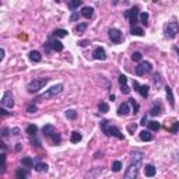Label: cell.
<instances>
[{"instance_id":"1","label":"cell","mask_w":179,"mask_h":179,"mask_svg":"<svg viewBox=\"0 0 179 179\" xmlns=\"http://www.w3.org/2000/svg\"><path fill=\"white\" fill-rule=\"evenodd\" d=\"M101 129H102L104 134H106V136H109V137L113 136V137H116V139H119V140L125 139V134H123L116 126L111 125L108 120H102V122H101Z\"/></svg>"},{"instance_id":"2","label":"cell","mask_w":179,"mask_h":179,"mask_svg":"<svg viewBox=\"0 0 179 179\" xmlns=\"http://www.w3.org/2000/svg\"><path fill=\"white\" fill-rule=\"evenodd\" d=\"M63 84H56V86L50 87L49 90H46L43 94H41V95H38L37 98H35V101H43V100H52V98H55V97H57L62 91H63Z\"/></svg>"},{"instance_id":"3","label":"cell","mask_w":179,"mask_h":179,"mask_svg":"<svg viewBox=\"0 0 179 179\" xmlns=\"http://www.w3.org/2000/svg\"><path fill=\"white\" fill-rule=\"evenodd\" d=\"M48 83H49V79H46V77H42V79H34L31 83H28L27 90H28V93L35 94V93H38L39 90H42Z\"/></svg>"},{"instance_id":"4","label":"cell","mask_w":179,"mask_h":179,"mask_svg":"<svg viewBox=\"0 0 179 179\" xmlns=\"http://www.w3.org/2000/svg\"><path fill=\"white\" fill-rule=\"evenodd\" d=\"M141 166V161H133L129 164V166H127L126 172H125V178L126 179H134L137 176V174H139V168Z\"/></svg>"},{"instance_id":"5","label":"cell","mask_w":179,"mask_h":179,"mask_svg":"<svg viewBox=\"0 0 179 179\" xmlns=\"http://www.w3.org/2000/svg\"><path fill=\"white\" fill-rule=\"evenodd\" d=\"M178 34H179V24L178 23L172 21V23H169L168 25H166V28H165L166 38H169V39H174V38H175Z\"/></svg>"},{"instance_id":"6","label":"cell","mask_w":179,"mask_h":179,"mask_svg":"<svg viewBox=\"0 0 179 179\" xmlns=\"http://www.w3.org/2000/svg\"><path fill=\"white\" fill-rule=\"evenodd\" d=\"M153 70V66H151V63L150 62H140L139 66L136 67V74L137 76H144L146 73H150Z\"/></svg>"},{"instance_id":"7","label":"cell","mask_w":179,"mask_h":179,"mask_svg":"<svg viewBox=\"0 0 179 179\" xmlns=\"http://www.w3.org/2000/svg\"><path fill=\"white\" fill-rule=\"evenodd\" d=\"M108 34H109V39L113 43H120L123 41V35L120 32V30H118V28H111L108 31Z\"/></svg>"},{"instance_id":"8","label":"cell","mask_w":179,"mask_h":179,"mask_svg":"<svg viewBox=\"0 0 179 179\" xmlns=\"http://www.w3.org/2000/svg\"><path fill=\"white\" fill-rule=\"evenodd\" d=\"M2 106H4V108H10V109L14 106L13 95H11L10 91H6V93L3 94V97H2Z\"/></svg>"},{"instance_id":"9","label":"cell","mask_w":179,"mask_h":179,"mask_svg":"<svg viewBox=\"0 0 179 179\" xmlns=\"http://www.w3.org/2000/svg\"><path fill=\"white\" fill-rule=\"evenodd\" d=\"M139 9L137 7H133V9H130L129 10V23L130 25H137V23H139Z\"/></svg>"},{"instance_id":"10","label":"cell","mask_w":179,"mask_h":179,"mask_svg":"<svg viewBox=\"0 0 179 179\" xmlns=\"http://www.w3.org/2000/svg\"><path fill=\"white\" fill-rule=\"evenodd\" d=\"M133 87L136 88V91L143 97V98H147V97H148V93H150L148 86H146V84H144V86H140L137 81H133Z\"/></svg>"},{"instance_id":"11","label":"cell","mask_w":179,"mask_h":179,"mask_svg":"<svg viewBox=\"0 0 179 179\" xmlns=\"http://www.w3.org/2000/svg\"><path fill=\"white\" fill-rule=\"evenodd\" d=\"M93 57L95 60H105L106 59L105 49H104V48H101V46L95 48V49H94V52H93Z\"/></svg>"},{"instance_id":"12","label":"cell","mask_w":179,"mask_h":179,"mask_svg":"<svg viewBox=\"0 0 179 179\" xmlns=\"http://www.w3.org/2000/svg\"><path fill=\"white\" fill-rule=\"evenodd\" d=\"M130 112H132V111H130V105H129V102H123V104H120L119 109H118V115H119V116H126V115H129Z\"/></svg>"},{"instance_id":"13","label":"cell","mask_w":179,"mask_h":179,"mask_svg":"<svg viewBox=\"0 0 179 179\" xmlns=\"http://www.w3.org/2000/svg\"><path fill=\"white\" fill-rule=\"evenodd\" d=\"M49 46L52 50H56V52H60V50H63V43L60 42L57 39H53V41H49Z\"/></svg>"},{"instance_id":"14","label":"cell","mask_w":179,"mask_h":179,"mask_svg":"<svg viewBox=\"0 0 179 179\" xmlns=\"http://www.w3.org/2000/svg\"><path fill=\"white\" fill-rule=\"evenodd\" d=\"M157 174V169L154 165H151V164H148V165L144 166V175L148 176V178H153L154 175Z\"/></svg>"},{"instance_id":"15","label":"cell","mask_w":179,"mask_h":179,"mask_svg":"<svg viewBox=\"0 0 179 179\" xmlns=\"http://www.w3.org/2000/svg\"><path fill=\"white\" fill-rule=\"evenodd\" d=\"M30 59H31V62H34V63H39L41 60H42V55H41L38 50H31Z\"/></svg>"},{"instance_id":"16","label":"cell","mask_w":179,"mask_h":179,"mask_svg":"<svg viewBox=\"0 0 179 179\" xmlns=\"http://www.w3.org/2000/svg\"><path fill=\"white\" fill-rule=\"evenodd\" d=\"M153 139H154V136L151 134L150 130H143V132H140V140H143V141H151Z\"/></svg>"},{"instance_id":"17","label":"cell","mask_w":179,"mask_h":179,"mask_svg":"<svg viewBox=\"0 0 179 179\" xmlns=\"http://www.w3.org/2000/svg\"><path fill=\"white\" fill-rule=\"evenodd\" d=\"M165 93H166V100H168L169 105L174 108V106H175V100H174V94H172V90H171V87H168V86L165 87Z\"/></svg>"},{"instance_id":"18","label":"cell","mask_w":179,"mask_h":179,"mask_svg":"<svg viewBox=\"0 0 179 179\" xmlns=\"http://www.w3.org/2000/svg\"><path fill=\"white\" fill-rule=\"evenodd\" d=\"M93 14H94V9H93V7L86 6V7H83V9H81V16H83L84 18H91V17H93Z\"/></svg>"},{"instance_id":"19","label":"cell","mask_w":179,"mask_h":179,"mask_svg":"<svg viewBox=\"0 0 179 179\" xmlns=\"http://www.w3.org/2000/svg\"><path fill=\"white\" fill-rule=\"evenodd\" d=\"M21 164H23V166H25V168H34V159L31 158V157H24L23 159H21Z\"/></svg>"},{"instance_id":"20","label":"cell","mask_w":179,"mask_h":179,"mask_svg":"<svg viewBox=\"0 0 179 179\" xmlns=\"http://www.w3.org/2000/svg\"><path fill=\"white\" fill-rule=\"evenodd\" d=\"M42 133L45 136H52L53 133H55V126L53 125H45L42 127Z\"/></svg>"},{"instance_id":"21","label":"cell","mask_w":179,"mask_h":179,"mask_svg":"<svg viewBox=\"0 0 179 179\" xmlns=\"http://www.w3.org/2000/svg\"><path fill=\"white\" fill-rule=\"evenodd\" d=\"M48 164H45V163H37L35 165H34V169L35 171H38V172H46L48 171Z\"/></svg>"},{"instance_id":"22","label":"cell","mask_w":179,"mask_h":179,"mask_svg":"<svg viewBox=\"0 0 179 179\" xmlns=\"http://www.w3.org/2000/svg\"><path fill=\"white\" fill-rule=\"evenodd\" d=\"M81 139H83V136H81V133H79V132H73L71 133V136H70V141L73 143V144L80 143L81 141Z\"/></svg>"},{"instance_id":"23","label":"cell","mask_w":179,"mask_h":179,"mask_svg":"<svg viewBox=\"0 0 179 179\" xmlns=\"http://www.w3.org/2000/svg\"><path fill=\"white\" fill-rule=\"evenodd\" d=\"M161 105H159V104H154L153 105V108H151V109H150V115L151 116H158L159 113H161Z\"/></svg>"},{"instance_id":"24","label":"cell","mask_w":179,"mask_h":179,"mask_svg":"<svg viewBox=\"0 0 179 179\" xmlns=\"http://www.w3.org/2000/svg\"><path fill=\"white\" fill-rule=\"evenodd\" d=\"M147 126H148L150 130H153V132H158L161 125H159V122H157V120H151V122L147 123Z\"/></svg>"},{"instance_id":"25","label":"cell","mask_w":179,"mask_h":179,"mask_svg":"<svg viewBox=\"0 0 179 179\" xmlns=\"http://www.w3.org/2000/svg\"><path fill=\"white\" fill-rule=\"evenodd\" d=\"M130 34H133V35H137V37H143V35H144V31H143V28H140V27L133 25L132 30H130Z\"/></svg>"},{"instance_id":"26","label":"cell","mask_w":179,"mask_h":179,"mask_svg":"<svg viewBox=\"0 0 179 179\" xmlns=\"http://www.w3.org/2000/svg\"><path fill=\"white\" fill-rule=\"evenodd\" d=\"M83 4V2L81 0H70L69 2V9L70 10H76V9H79L80 6Z\"/></svg>"},{"instance_id":"27","label":"cell","mask_w":179,"mask_h":179,"mask_svg":"<svg viewBox=\"0 0 179 179\" xmlns=\"http://www.w3.org/2000/svg\"><path fill=\"white\" fill-rule=\"evenodd\" d=\"M132 159L133 161H143V157H144V154L141 153V151H132Z\"/></svg>"},{"instance_id":"28","label":"cell","mask_w":179,"mask_h":179,"mask_svg":"<svg viewBox=\"0 0 179 179\" xmlns=\"http://www.w3.org/2000/svg\"><path fill=\"white\" fill-rule=\"evenodd\" d=\"M37 132H38V127L35 126V125H30V126L27 127V133H28L31 137L35 136V134H37Z\"/></svg>"},{"instance_id":"29","label":"cell","mask_w":179,"mask_h":179,"mask_svg":"<svg viewBox=\"0 0 179 179\" xmlns=\"http://www.w3.org/2000/svg\"><path fill=\"white\" fill-rule=\"evenodd\" d=\"M67 31L66 30H62V28H60V30H56L55 31V32H53V35H55V37L56 38H64V37H67Z\"/></svg>"},{"instance_id":"30","label":"cell","mask_w":179,"mask_h":179,"mask_svg":"<svg viewBox=\"0 0 179 179\" xmlns=\"http://www.w3.org/2000/svg\"><path fill=\"white\" fill-rule=\"evenodd\" d=\"M16 176H17V178H18V179H24V178H27V176H28V172H27L25 169L20 168V169H17Z\"/></svg>"},{"instance_id":"31","label":"cell","mask_w":179,"mask_h":179,"mask_svg":"<svg viewBox=\"0 0 179 179\" xmlns=\"http://www.w3.org/2000/svg\"><path fill=\"white\" fill-rule=\"evenodd\" d=\"M87 27H88V24H87V23H79L76 25V31L79 34H81V32H84V31L87 30Z\"/></svg>"},{"instance_id":"32","label":"cell","mask_w":179,"mask_h":179,"mask_svg":"<svg viewBox=\"0 0 179 179\" xmlns=\"http://www.w3.org/2000/svg\"><path fill=\"white\" fill-rule=\"evenodd\" d=\"M98 109H100L101 113H106V112H109V105L106 102H101L100 105H98Z\"/></svg>"},{"instance_id":"33","label":"cell","mask_w":179,"mask_h":179,"mask_svg":"<svg viewBox=\"0 0 179 179\" xmlns=\"http://www.w3.org/2000/svg\"><path fill=\"white\" fill-rule=\"evenodd\" d=\"M66 118L67 119H70V120H74L77 118V112L76 111H73V109H67L66 111Z\"/></svg>"},{"instance_id":"34","label":"cell","mask_w":179,"mask_h":179,"mask_svg":"<svg viewBox=\"0 0 179 179\" xmlns=\"http://www.w3.org/2000/svg\"><path fill=\"white\" fill-rule=\"evenodd\" d=\"M140 23L143 24V25H146L148 24V13H141L140 14Z\"/></svg>"},{"instance_id":"35","label":"cell","mask_w":179,"mask_h":179,"mask_svg":"<svg viewBox=\"0 0 179 179\" xmlns=\"http://www.w3.org/2000/svg\"><path fill=\"white\" fill-rule=\"evenodd\" d=\"M129 104L133 106V113L136 115V113L139 112V104L136 102V100H133V98H130V100H129Z\"/></svg>"},{"instance_id":"36","label":"cell","mask_w":179,"mask_h":179,"mask_svg":"<svg viewBox=\"0 0 179 179\" xmlns=\"http://www.w3.org/2000/svg\"><path fill=\"white\" fill-rule=\"evenodd\" d=\"M120 169H122V163H120V161H113V164H112L113 172H119Z\"/></svg>"},{"instance_id":"37","label":"cell","mask_w":179,"mask_h":179,"mask_svg":"<svg viewBox=\"0 0 179 179\" xmlns=\"http://www.w3.org/2000/svg\"><path fill=\"white\" fill-rule=\"evenodd\" d=\"M141 59H143V55L140 52H134L132 55V60H133V62H141Z\"/></svg>"},{"instance_id":"38","label":"cell","mask_w":179,"mask_h":179,"mask_svg":"<svg viewBox=\"0 0 179 179\" xmlns=\"http://www.w3.org/2000/svg\"><path fill=\"white\" fill-rule=\"evenodd\" d=\"M120 93L125 94V95H127V94L130 93V88L127 87V84H122V86H120Z\"/></svg>"},{"instance_id":"39","label":"cell","mask_w":179,"mask_h":179,"mask_svg":"<svg viewBox=\"0 0 179 179\" xmlns=\"http://www.w3.org/2000/svg\"><path fill=\"white\" fill-rule=\"evenodd\" d=\"M178 130H179V122L174 123L172 127H168V132H171V133H178Z\"/></svg>"},{"instance_id":"40","label":"cell","mask_w":179,"mask_h":179,"mask_svg":"<svg viewBox=\"0 0 179 179\" xmlns=\"http://www.w3.org/2000/svg\"><path fill=\"white\" fill-rule=\"evenodd\" d=\"M37 111H38V108H37V105H34V104L27 108V112H28V113H35Z\"/></svg>"},{"instance_id":"41","label":"cell","mask_w":179,"mask_h":179,"mask_svg":"<svg viewBox=\"0 0 179 179\" xmlns=\"http://www.w3.org/2000/svg\"><path fill=\"white\" fill-rule=\"evenodd\" d=\"M77 45H80L81 48H86V46H88L90 45V41L88 39H84V41H79V43Z\"/></svg>"},{"instance_id":"42","label":"cell","mask_w":179,"mask_h":179,"mask_svg":"<svg viewBox=\"0 0 179 179\" xmlns=\"http://www.w3.org/2000/svg\"><path fill=\"white\" fill-rule=\"evenodd\" d=\"M50 137H52V139H53V141L56 143V144H59V143H60V136L57 134V133H53V134H52Z\"/></svg>"},{"instance_id":"43","label":"cell","mask_w":179,"mask_h":179,"mask_svg":"<svg viewBox=\"0 0 179 179\" xmlns=\"http://www.w3.org/2000/svg\"><path fill=\"white\" fill-rule=\"evenodd\" d=\"M119 83H120V86H122V84H127V77L123 76V74H120L119 76Z\"/></svg>"},{"instance_id":"44","label":"cell","mask_w":179,"mask_h":179,"mask_svg":"<svg viewBox=\"0 0 179 179\" xmlns=\"http://www.w3.org/2000/svg\"><path fill=\"white\" fill-rule=\"evenodd\" d=\"M11 134H13V136H20V133H21V130L18 129V127H14V129H11Z\"/></svg>"},{"instance_id":"45","label":"cell","mask_w":179,"mask_h":179,"mask_svg":"<svg viewBox=\"0 0 179 179\" xmlns=\"http://www.w3.org/2000/svg\"><path fill=\"white\" fill-rule=\"evenodd\" d=\"M154 84H155V86H159V84H161V79H159V74H155V76H154Z\"/></svg>"},{"instance_id":"46","label":"cell","mask_w":179,"mask_h":179,"mask_svg":"<svg viewBox=\"0 0 179 179\" xmlns=\"http://www.w3.org/2000/svg\"><path fill=\"white\" fill-rule=\"evenodd\" d=\"M79 20V11H74L73 16L70 17V21H77Z\"/></svg>"},{"instance_id":"47","label":"cell","mask_w":179,"mask_h":179,"mask_svg":"<svg viewBox=\"0 0 179 179\" xmlns=\"http://www.w3.org/2000/svg\"><path fill=\"white\" fill-rule=\"evenodd\" d=\"M9 132H10V130L7 129V127L2 129V137H3V139H4V137H7V136H9Z\"/></svg>"},{"instance_id":"48","label":"cell","mask_w":179,"mask_h":179,"mask_svg":"<svg viewBox=\"0 0 179 179\" xmlns=\"http://www.w3.org/2000/svg\"><path fill=\"white\" fill-rule=\"evenodd\" d=\"M0 112H2V115L6 116V115H10V112H7L6 109H4V106H2V109H0Z\"/></svg>"},{"instance_id":"49","label":"cell","mask_w":179,"mask_h":179,"mask_svg":"<svg viewBox=\"0 0 179 179\" xmlns=\"http://www.w3.org/2000/svg\"><path fill=\"white\" fill-rule=\"evenodd\" d=\"M146 123H148V120H147V116H143L141 123H140V125H144V126H146Z\"/></svg>"},{"instance_id":"50","label":"cell","mask_w":179,"mask_h":179,"mask_svg":"<svg viewBox=\"0 0 179 179\" xmlns=\"http://www.w3.org/2000/svg\"><path fill=\"white\" fill-rule=\"evenodd\" d=\"M16 151H20V150H21V147H23V144H21V143H18V144H16Z\"/></svg>"},{"instance_id":"51","label":"cell","mask_w":179,"mask_h":179,"mask_svg":"<svg viewBox=\"0 0 179 179\" xmlns=\"http://www.w3.org/2000/svg\"><path fill=\"white\" fill-rule=\"evenodd\" d=\"M127 129H129V132H133V130H136V125H133V126H129Z\"/></svg>"},{"instance_id":"52","label":"cell","mask_w":179,"mask_h":179,"mask_svg":"<svg viewBox=\"0 0 179 179\" xmlns=\"http://www.w3.org/2000/svg\"><path fill=\"white\" fill-rule=\"evenodd\" d=\"M4 59V49H2V56H0V62Z\"/></svg>"},{"instance_id":"53","label":"cell","mask_w":179,"mask_h":179,"mask_svg":"<svg viewBox=\"0 0 179 179\" xmlns=\"http://www.w3.org/2000/svg\"><path fill=\"white\" fill-rule=\"evenodd\" d=\"M174 49H175L176 52H178V55H179V48H176V46H175V48H174Z\"/></svg>"}]
</instances>
